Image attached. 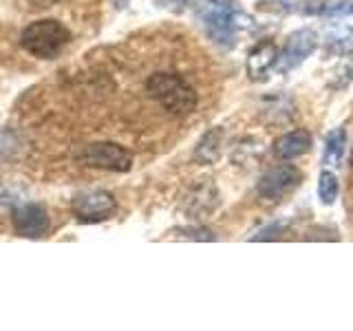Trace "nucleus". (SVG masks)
I'll list each match as a JSON object with an SVG mask.
<instances>
[{
  "mask_svg": "<svg viewBox=\"0 0 353 331\" xmlns=\"http://www.w3.org/2000/svg\"><path fill=\"white\" fill-rule=\"evenodd\" d=\"M345 150H347V132L342 128H334L325 139V154H323L325 166L338 168L342 163V157H345Z\"/></svg>",
  "mask_w": 353,
  "mask_h": 331,
  "instance_id": "9d476101",
  "label": "nucleus"
},
{
  "mask_svg": "<svg viewBox=\"0 0 353 331\" xmlns=\"http://www.w3.org/2000/svg\"><path fill=\"white\" fill-rule=\"evenodd\" d=\"M276 58H279V51L272 42H261L259 47H254L248 58V73L252 80H265L274 69Z\"/></svg>",
  "mask_w": 353,
  "mask_h": 331,
  "instance_id": "1a4fd4ad",
  "label": "nucleus"
},
{
  "mask_svg": "<svg viewBox=\"0 0 353 331\" xmlns=\"http://www.w3.org/2000/svg\"><path fill=\"white\" fill-rule=\"evenodd\" d=\"M221 139H223V130L221 128H214V130H210L208 135L203 137L201 141V146L196 148V157L205 161V163H212L219 159V154H221Z\"/></svg>",
  "mask_w": 353,
  "mask_h": 331,
  "instance_id": "9b49d317",
  "label": "nucleus"
},
{
  "mask_svg": "<svg viewBox=\"0 0 353 331\" xmlns=\"http://www.w3.org/2000/svg\"><path fill=\"white\" fill-rule=\"evenodd\" d=\"M312 143H314L312 132L305 128H298L274 141V154L279 159H296L312 150Z\"/></svg>",
  "mask_w": 353,
  "mask_h": 331,
  "instance_id": "6e6552de",
  "label": "nucleus"
},
{
  "mask_svg": "<svg viewBox=\"0 0 353 331\" xmlns=\"http://www.w3.org/2000/svg\"><path fill=\"white\" fill-rule=\"evenodd\" d=\"M71 33L62 22L58 20H36L31 25L25 27L20 36V44L22 49L29 51L36 58H55L66 42H69Z\"/></svg>",
  "mask_w": 353,
  "mask_h": 331,
  "instance_id": "f03ea898",
  "label": "nucleus"
},
{
  "mask_svg": "<svg viewBox=\"0 0 353 331\" xmlns=\"http://www.w3.org/2000/svg\"><path fill=\"white\" fill-rule=\"evenodd\" d=\"M14 223L16 230L20 234L25 237H40L47 232L49 228V217H47V210L38 203H29V205H22L14 212Z\"/></svg>",
  "mask_w": 353,
  "mask_h": 331,
  "instance_id": "0eeeda50",
  "label": "nucleus"
},
{
  "mask_svg": "<svg viewBox=\"0 0 353 331\" xmlns=\"http://www.w3.org/2000/svg\"><path fill=\"white\" fill-rule=\"evenodd\" d=\"M318 44V36L312 31V29H301L290 36V40H287L285 49L279 53V58H276V64L274 69L281 71V73H287L296 69V66H301L309 55L314 53Z\"/></svg>",
  "mask_w": 353,
  "mask_h": 331,
  "instance_id": "20e7f679",
  "label": "nucleus"
},
{
  "mask_svg": "<svg viewBox=\"0 0 353 331\" xmlns=\"http://www.w3.org/2000/svg\"><path fill=\"white\" fill-rule=\"evenodd\" d=\"M318 194H320V201L323 203H334L336 197H338V179L334 172L325 170L320 174V181H318Z\"/></svg>",
  "mask_w": 353,
  "mask_h": 331,
  "instance_id": "f8f14e48",
  "label": "nucleus"
},
{
  "mask_svg": "<svg viewBox=\"0 0 353 331\" xmlns=\"http://www.w3.org/2000/svg\"><path fill=\"white\" fill-rule=\"evenodd\" d=\"M146 93L165 110V113L176 115V117L192 113L199 102L194 88L188 84L181 75L168 73V71H157L148 75Z\"/></svg>",
  "mask_w": 353,
  "mask_h": 331,
  "instance_id": "f257e3e1",
  "label": "nucleus"
},
{
  "mask_svg": "<svg viewBox=\"0 0 353 331\" xmlns=\"http://www.w3.org/2000/svg\"><path fill=\"white\" fill-rule=\"evenodd\" d=\"M351 168H353V150H351Z\"/></svg>",
  "mask_w": 353,
  "mask_h": 331,
  "instance_id": "2eb2a0df",
  "label": "nucleus"
},
{
  "mask_svg": "<svg viewBox=\"0 0 353 331\" xmlns=\"http://www.w3.org/2000/svg\"><path fill=\"white\" fill-rule=\"evenodd\" d=\"M303 181V174L294 166H276V168H270L261 177V181L256 185V190L263 199H270V201H276V199L285 197L287 192H292L294 188H298V183Z\"/></svg>",
  "mask_w": 353,
  "mask_h": 331,
  "instance_id": "39448f33",
  "label": "nucleus"
},
{
  "mask_svg": "<svg viewBox=\"0 0 353 331\" xmlns=\"http://www.w3.org/2000/svg\"><path fill=\"white\" fill-rule=\"evenodd\" d=\"M75 217L82 221H104L115 212V199L108 192H84L73 201Z\"/></svg>",
  "mask_w": 353,
  "mask_h": 331,
  "instance_id": "423d86ee",
  "label": "nucleus"
},
{
  "mask_svg": "<svg viewBox=\"0 0 353 331\" xmlns=\"http://www.w3.org/2000/svg\"><path fill=\"white\" fill-rule=\"evenodd\" d=\"M285 228H287V223L285 221H281V223H274L272 228H268V230H263L259 237H254V241H274V239H279L283 232H285Z\"/></svg>",
  "mask_w": 353,
  "mask_h": 331,
  "instance_id": "4468645a",
  "label": "nucleus"
},
{
  "mask_svg": "<svg viewBox=\"0 0 353 331\" xmlns=\"http://www.w3.org/2000/svg\"><path fill=\"white\" fill-rule=\"evenodd\" d=\"M75 161L91 168H104L113 172H126L130 170L132 157L124 146L110 141H95L88 146H80L75 150Z\"/></svg>",
  "mask_w": 353,
  "mask_h": 331,
  "instance_id": "7ed1b4c3",
  "label": "nucleus"
},
{
  "mask_svg": "<svg viewBox=\"0 0 353 331\" xmlns=\"http://www.w3.org/2000/svg\"><path fill=\"white\" fill-rule=\"evenodd\" d=\"M325 14L331 18H353V0H342V3H336L334 7H329Z\"/></svg>",
  "mask_w": 353,
  "mask_h": 331,
  "instance_id": "ddd939ff",
  "label": "nucleus"
}]
</instances>
